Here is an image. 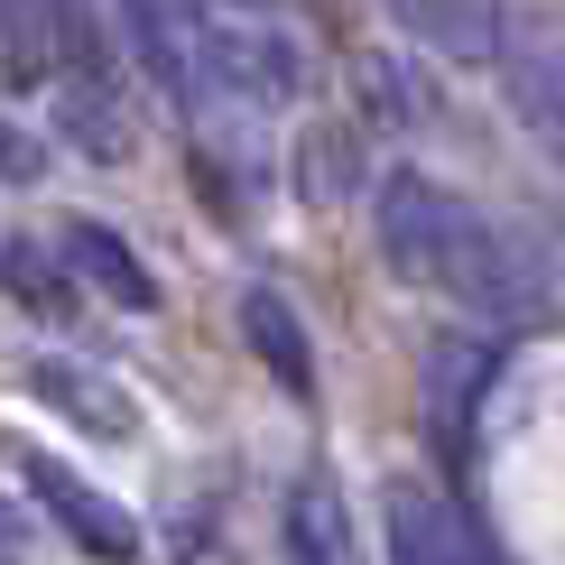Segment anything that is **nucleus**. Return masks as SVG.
<instances>
[{"label":"nucleus","instance_id":"f257e3e1","mask_svg":"<svg viewBox=\"0 0 565 565\" xmlns=\"http://www.w3.org/2000/svg\"><path fill=\"white\" fill-rule=\"evenodd\" d=\"M381 250H390V269L408 278V288L455 297L463 316L501 324V334L547 324V278L529 269V250L510 242L482 204H463L455 185H436L417 168L381 177Z\"/></svg>","mask_w":565,"mask_h":565},{"label":"nucleus","instance_id":"f03ea898","mask_svg":"<svg viewBox=\"0 0 565 565\" xmlns=\"http://www.w3.org/2000/svg\"><path fill=\"white\" fill-rule=\"evenodd\" d=\"M306 84V56L297 38L278 29L269 10H214L195 38V103L214 93V103H242V111H269L288 103V93Z\"/></svg>","mask_w":565,"mask_h":565},{"label":"nucleus","instance_id":"7ed1b4c3","mask_svg":"<svg viewBox=\"0 0 565 565\" xmlns=\"http://www.w3.org/2000/svg\"><path fill=\"white\" fill-rule=\"evenodd\" d=\"M491 75H501L510 121L537 139V158H547V168H565V38L520 29V19H510V38H501V56H491Z\"/></svg>","mask_w":565,"mask_h":565},{"label":"nucleus","instance_id":"20e7f679","mask_svg":"<svg viewBox=\"0 0 565 565\" xmlns=\"http://www.w3.org/2000/svg\"><path fill=\"white\" fill-rule=\"evenodd\" d=\"M381 537H390V565H501L482 547V529L427 482H390L381 491Z\"/></svg>","mask_w":565,"mask_h":565},{"label":"nucleus","instance_id":"39448f33","mask_svg":"<svg viewBox=\"0 0 565 565\" xmlns=\"http://www.w3.org/2000/svg\"><path fill=\"white\" fill-rule=\"evenodd\" d=\"M29 491H38V510L65 529V547H84L93 565H139V520L121 501H103L84 473H65V463H46L29 455Z\"/></svg>","mask_w":565,"mask_h":565},{"label":"nucleus","instance_id":"423d86ee","mask_svg":"<svg viewBox=\"0 0 565 565\" xmlns=\"http://www.w3.org/2000/svg\"><path fill=\"white\" fill-rule=\"evenodd\" d=\"M0 29H10L19 75H38V84H65L84 65H103V46H93L75 0H0Z\"/></svg>","mask_w":565,"mask_h":565},{"label":"nucleus","instance_id":"0eeeda50","mask_svg":"<svg viewBox=\"0 0 565 565\" xmlns=\"http://www.w3.org/2000/svg\"><path fill=\"white\" fill-rule=\"evenodd\" d=\"M390 29H408L445 65H491L510 19H501V0H390Z\"/></svg>","mask_w":565,"mask_h":565},{"label":"nucleus","instance_id":"6e6552de","mask_svg":"<svg viewBox=\"0 0 565 565\" xmlns=\"http://www.w3.org/2000/svg\"><path fill=\"white\" fill-rule=\"evenodd\" d=\"M56 260L75 269V288L111 297V306H158L149 260H139V250H130L111 223H93V214H65V223H56Z\"/></svg>","mask_w":565,"mask_h":565},{"label":"nucleus","instance_id":"1a4fd4ad","mask_svg":"<svg viewBox=\"0 0 565 565\" xmlns=\"http://www.w3.org/2000/svg\"><path fill=\"white\" fill-rule=\"evenodd\" d=\"M278 565H352V510L324 473H297L278 510Z\"/></svg>","mask_w":565,"mask_h":565},{"label":"nucleus","instance_id":"9d476101","mask_svg":"<svg viewBox=\"0 0 565 565\" xmlns=\"http://www.w3.org/2000/svg\"><path fill=\"white\" fill-rule=\"evenodd\" d=\"M242 334H250L260 371L288 398H316V352H306V324H297V306L278 297V288H242Z\"/></svg>","mask_w":565,"mask_h":565},{"label":"nucleus","instance_id":"9b49d317","mask_svg":"<svg viewBox=\"0 0 565 565\" xmlns=\"http://www.w3.org/2000/svg\"><path fill=\"white\" fill-rule=\"evenodd\" d=\"M29 390L65 417V427H84V436H103V445H121V436L139 427V417H130V398L111 390L103 371H84V362H38V371H29Z\"/></svg>","mask_w":565,"mask_h":565},{"label":"nucleus","instance_id":"f8f14e48","mask_svg":"<svg viewBox=\"0 0 565 565\" xmlns=\"http://www.w3.org/2000/svg\"><path fill=\"white\" fill-rule=\"evenodd\" d=\"M0 288L29 306V316H46V324H75V306H84L75 269H65L56 250H38V242H0Z\"/></svg>","mask_w":565,"mask_h":565},{"label":"nucleus","instance_id":"ddd939ff","mask_svg":"<svg viewBox=\"0 0 565 565\" xmlns=\"http://www.w3.org/2000/svg\"><path fill=\"white\" fill-rule=\"evenodd\" d=\"M501 381V352L491 343H463V334H445L436 352H427V398H436V417L463 436V417H473V398Z\"/></svg>","mask_w":565,"mask_h":565},{"label":"nucleus","instance_id":"4468645a","mask_svg":"<svg viewBox=\"0 0 565 565\" xmlns=\"http://www.w3.org/2000/svg\"><path fill=\"white\" fill-rule=\"evenodd\" d=\"M0 177H38V139H19V130H0Z\"/></svg>","mask_w":565,"mask_h":565},{"label":"nucleus","instance_id":"2eb2a0df","mask_svg":"<svg viewBox=\"0 0 565 565\" xmlns=\"http://www.w3.org/2000/svg\"><path fill=\"white\" fill-rule=\"evenodd\" d=\"M0 565H29V529H19L10 510H0Z\"/></svg>","mask_w":565,"mask_h":565}]
</instances>
